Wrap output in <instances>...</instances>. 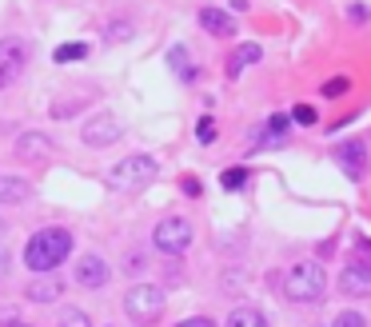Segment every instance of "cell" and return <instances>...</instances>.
Masks as SVG:
<instances>
[{
    "label": "cell",
    "instance_id": "obj_1",
    "mask_svg": "<svg viewBox=\"0 0 371 327\" xmlns=\"http://www.w3.org/2000/svg\"><path fill=\"white\" fill-rule=\"evenodd\" d=\"M68 251H72V236H68L64 228H44V231H36L33 240H28V247H24V263L33 267L36 276H49L60 260H68Z\"/></svg>",
    "mask_w": 371,
    "mask_h": 327
},
{
    "label": "cell",
    "instance_id": "obj_2",
    "mask_svg": "<svg viewBox=\"0 0 371 327\" xmlns=\"http://www.w3.org/2000/svg\"><path fill=\"white\" fill-rule=\"evenodd\" d=\"M327 292V276H323L320 263H291L288 276H284V295L295 303H320Z\"/></svg>",
    "mask_w": 371,
    "mask_h": 327
},
{
    "label": "cell",
    "instance_id": "obj_3",
    "mask_svg": "<svg viewBox=\"0 0 371 327\" xmlns=\"http://www.w3.org/2000/svg\"><path fill=\"white\" fill-rule=\"evenodd\" d=\"M164 292L160 288H152V283H136L128 295H124V315H128L132 324H140V327H148V324H156L164 315Z\"/></svg>",
    "mask_w": 371,
    "mask_h": 327
},
{
    "label": "cell",
    "instance_id": "obj_4",
    "mask_svg": "<svg viewBox=\"0 0 371 327\" xmlns=\"http://www.w3.org/2000/svg\"><path fill=\"white\" fill-rule=\"evenodd\" d=\"M152 176H156V160L152 156H128V160H120L108 172V184L116 192H136V188L152 184Z\"/></svg>",
    "mask_w": 371,
    "mask_h": 327
},
{
    "label": "cell",
    "instance_id": "obj_5",
    "mask_svg": "<svg viewBox=\"0 0 371 327\" xmlns=\"http://www.w3.org/2000/svg\"><path fill=\"white\" fill-rule=\"evenodd\" d=\"M152 244L160 247L164 256H184V251L192 247V224H188L184 215H168V220H160V224H156Z\"/></svg>",
    "mask_w": 371,
    "mask_h": 327
},
{
    "label": "cell",
    "instance_id": "obj_6",
    "mask_svg": "<svg viewBox=\"0 0 371 327\" xmlns=\"http://www.w3.org/2000/svg\"><path fill=\"white\" fill-rule=\"evenodd\" d=\"M120 136H124V124H120L112 112H100L96 120L84 124V144L88 148H108V144H116Z\"/></svg>",
    "mask_w": 371,
    "mask_h": 327
},
{
    "label": "cell",
    "instance_id": "obj_7",
    "mask_svg": "<svg viewBox=\"0 0 371 327\" xmlns=\"http://www.w3.org/2000/svg\"><path fill=\"white\" fill-rule=\"evenodd\" d=\"M336 160H339V172H347L352 180H359L363 172H368V144L363 140H343L336 152Z\"/></svg>",
    "mask_w": 371,
    "mask_h": 327
},
{
    "label": "cell",
    "instance_id": "obj_8",
    "mask_svg": "<svg viewBox=\"0 0 371 327\" xmlns=\"http://www.w3.org/2000/svg\"><path fill=\"white\" fill-rule=\"evenodd\" d=\"M20 72H24V44L20 40H0V88H8Z\"/></svg>",
    "mask_w": 371,
    "mask_h": 327
},
{
    "label": "cell",
    "instance_id": "obj_9",
    "mask_svg": "<svg viewBox=\"0 0 371 327\" xmlns=\"http://www.w3.org/2000/svg\"><path fill=\"white\" fill-rule=\"evenodd\" d=\"M339 292L343 295H371V263H347L339 272Z\"/></svg>",
    "mask_w": 371,
    "mask_h": 327
},
{
    "label": "cell",
    "instance_id": "obj_10",
    "mask_svg": "<svg viewBox=\"0 0 371 327\" xmlns=\"http://www.w3.org/2000/svg\"><path fill=\"white\" fill-rule=\"evenodd\" d=\"M76 283H80V288H104V283H108V263L100 260V256H80V263H76Z\"/></svg>",
    "mask_w": 371,
    "mask_h": 327
},
{
    "label": "cell",
    "instance_id": "obj_11",
    "mask_svg": "<svg viewBox=\"0 0 371 327\" xmlns=\"http://www.w3.org/2000/svg\"><path fill=\"white\" fill-rule=\"evenodd\" d=\"M49 152H52V144H49V136H40V132H24L20 144H17L20 160H44Z\"/></svg>",
    "mask_w": 371,
    "mask_h": 327
},
{
    "label": "cell",
    "instance_id": "obj_12",
    "mask_svg": "<svg viewBox=\"0 0 371 327\" xmlns=\"http://www.w3.org/2000/svg\"><path fill=\"white\" fill-rule=\"evenodd\" d=\"M200 24L208 28L212 36H236V17H227V12H220V8H204L200 12Z\"/></svg>",
    "mask_w": 371,
    "mask_h": 327
},
{
    "label": "cell",
    "instance_id": "obj_13",
    "mask_svg": "<svg viewBox=\"0 0 371 327\" xmlns=\"http://www.w3.org/2000/svg\"><path fill=\"white\" fill-rule=\"evenodd\" d=\"M33 196V184L17 180V176H0V204H24Z\"/></svg>",
    "mask_w": 371,
    "mask_h": 327
},
{
    "label": "cell",
    "instance_id": "obj_14",
    "mask_svg": "<svg viewBox=\"0 0 371 327\" xmlns=\"http://www.w3.org/2000/svg\"><path fill=\"white\" fill-rule=\"evenodd\" d=\"M60 292H64L60 279H33V283H28V299H33V303H56Z\"/></svg>",
    "mask_w": 371,
    "mask_h": 327
},
{
    "label": "cell",
    "instance_id": "obj_15",
    "mask_svg": "<svg viewBox=\"0 0 371 327\" xmlns=\"http://www.w3.org/2000/svg\"><path fill=\"white\" fill-rule=\"evenodd\" d=\"M259 56H264V48L259 44H240V48L232 52V60H227V76H240L248 64H256Z\"/></svg>",
    "mask_w": 371,
    "mask_h": 327
},
{
    "label": "cell",
    "instance_id": "obj_16",
    "mask_svg": "<svg viewBox=\"0 0 371 327\" xmlns=\"http://www.w3.org/2000/svg\"><path fill=\"white\" fill-rule=\"evenodd\" d=\"M227 327H268V319H264V311H256V308H236L227 315Z\"/></svg>",
    "mask_w": 371,
    "mask_h": 327
},
{
    "label": "cell",
    "instance_id": "obj_17",
    "mask_svg": "<svg viewBox=\"0 0 371 327\" xmlns=\"http://www.w3.org/2000/svg\"><path fill=\"white\" fill-rule=\"evenodd\" d=\"M88 56V44L84 40H72V44H60V48L52 52V60L56 64H68V60H84Z\"/></svg>",
    "mask_w": 371,
    "mask_h": 327
},
{
    "label": "cell",
    "instance_id": "obj_18",
    "mask_svg": "<svg viewBox=\"0 0 371 327\" xmlns=\"http://www.w3.org/2000/svg\"><path fill=\"white\" fill-rule=\"evenodd\" d=\"M288 124H291V116H272V120H268V144H284Z\"/></svg>",
    "mask_w": 371,
    "mask_h": 327
},
{
    "label": "cell",
    "instance_id": "obj_19",
    "mask_svg": "<svg viewBox=\"0 0 371 327\" xmlns=\"http://www.w3.org/2000/svg\"><path fill=\"white\" fill-rule=\"evenodd\" d=\"M168 64L176 68L184 80H196V68H188V52H184V48H172V52H168Z\"/></svg>",
    "mask_w": 371,
    "mask_h": 327
},
{
    "label": "cell",
    "instance_id": "obj_20",
    "mask_svg": "<svg viewBox=\"0 0 371 327\" xmlns=\"http://www.w3.org/2000/svg\"><path fill=\"white\" fill-rule=\"evenodd\" d=\"M220 184H224L227 192H240L243 184H248V168H227L224 176H220Z\"/></svg>",
    "mask_w": 371,
    "mask_h": 327
},
{
    "label": "cell",
    "instance_id": "obj_21",
    "mask_svg": "<svg viewBox=\"0 0 371 327\" xmlns=\"http://www.w3.org/2000/svg\"><path fill=\"white\" fill-rule=\"evenodd\" d=\"M291 120H295V124H307V128H311V124L320 120V112H316L311 104H295V108H291Z\"/></svg>",
    "mask_w": 371,
    "mask_h": 327
},
{
    "label": "cell",
    "instance_id": "obj_22",
    "mask_svg": "<svg viewBox=\"0 0 371 327\" xmlns=\"http://www.w3.org/2000/svg\"><path fill=\"white\" fill-rule=\"evenodd\" d=\"M331 327H368V319L359 315V311H339L336 315V324Z\"/></svg>",
    "mask_w": 371,
    "mask_h": 327
},
{
    "label": "cell",
    "instance_id": "obj_23",
    "mask_svg": "<svg viewBox=\"0 0 371 327\" xmlns=\"http://www.w3.org/2000/svg\"><path fill=\"white\" fill-rule=\"evenodd\" d=\"M60 327H92V324H88V315H84V311L68 308L64 315H60Z\"/></svg>",
    "mask_w": 371,
    "mask_h": 327
},
{
    "label": "cell",
    "instance_id": "obj_24",
    "mask_svg": "<svg viewBox=\"0 0 371 327\" xmlns=\"http://www.w3.org/2000/svg\"><path fill=\"white\" fill-rule=\"evenodd\" d=\"M196 136H200V144H212V140H216V120L204 116V120L196 124Z\"/></svg>",
    "mask_w": 371,
    "mask_h": 327
},
{
    "label": "cell",
    "instance_id": "obj_25",
    "mask_svg": "<svg viewBox=\"0 0 371 327\" xmlns=\"http://www.w3.org/2000/svg\"><path fill=\"white\" fill-rule=\"evenodd\" d=\"M347 88H352V84H347V76H339V80H327V84H323V96H343Z\"/></svg>",
    "mask_w": 371,
    "mask_h": 327
},
{
    "label": "cell",
    "instance_id": "obj_26",
    "mask_svg": "<svg viewBox=\"0 0 371 327\" xmlns=\"http://www.w3.org/2000/svg\"><path fill=\"white\" fill-rule=\"evenodd\" d=\"M176 327H216L208 319V315H196V319H184V324H176Z\"/></svg>",
    "mask_w": 371,
    "mask_h": 327
},
{
    "label": "cell",
    "instance_id": "obj_27",
    "mask_svg": "<svg viewBox=\"0 0 371 327\" xmlns=\"http://www.w3.org/2000/svg\"><path fill=\"white\" fill-rule=\"evenodd\" d=\"M352 20L355 24H363V20H368V8H363V4H352Z\"/></svg>",
    "mask_w": 371,
    "mask_h": 327
},
{
    "label": "cell",
    "instance_id": "obj_28",
    "mask_svg": "<svg viewBox=\"0 0 371 327\" xmlns=\"http://www.w3.org/2000/svg\"><path fill=\"white\" fill-rule=\"evenodd\" d=\"M184 192H188V196H200V180H184Z\"/></svg>",
    "mask_w": 371,
    "mask_h": 327
},
{
    "label": "cell",
    "instance_id": "obj_29",
    "mask_svg": "<svg viewBox=\"0 0 371 327\" xmlns=\"http://www.w3.org/2000/svg\"><path fill=\"white\" fill-rule=\"evenodd\" d=\"M4 272H8V247L0 244V276H4Z\"/></svg>",
    "mask_w": 371,
    "mask_h": 327
},
{
    "label": "cell",
    "instance_id": "obj_30",
    "mask_svg": "<svg viewBox=\"0 0 371 327\" xmlns=\"http://www.w3.org/2000/svg\"><path fill=\"white\" fill-rule=\"evenodd\" d=\"M4 327H28V324H17V319H12V324H4Z\"/></svg>",
    "mask_w": 371,
    "mask_h": 327
}]
</instances>
